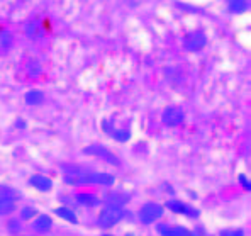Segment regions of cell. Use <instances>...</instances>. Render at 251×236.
<instances>
[{
    "mask_svg": "<svg viewBox=\"0 0 251 236\" xmlns=\"http://www.w3.org/2000/svg\"><path fill=\"white\" fill-rule=\"evenodd\" d=\"M126 217V211L123 208H112V206H105L100 211L97 219V224L102 230H110L112 226H116L117 223H121Z\"/></svg>",
    "mask_w": 251,
    "mask_h": 236,
    "instance_id": "obj_1",
    "label": "cell"
},
{
    "mask_svg": "<svg viewBox=\"0 0 251 236\" xmlns=\"http://www.w3.org/2000/svg\"><path fill=\"white\" fill-rule=\"evenodd\" d=\"M165 214V208L158 202H146L138 212V219L143 224H153L158 219H161Z\"/></svg>",
    "mask_w": 251,
    "mask_h": 236,
    "instance_id": "obj_2",
    "label": "cell"
},
{
    "mask_svg": "<svg viewBox=\"0 0 251 236\" xmlns=\"http://www.w3.org/2000/svg\"><path fill=\"white\" fill-rule=\"evenodd\" d=\"M22 29H24V34L27 36L29 39H32V41H39V39H43L44 36H46V26H44L41 17H38V16L29 17V19L24 22V27Z\"/></svg>",
    "mask_w": 251,
    "mask_h": 236,
    "instance_id": "obj_3",
    "label": "cell"
},
{
    "mask_svg": "<svg viewBox=\"0 0 251 236\" xmlns=\"http://www.w3.org/2000/svg\"><path fill=\"white\" fill-rule=\"evenodd\" d=\"M182 44H183V48H185L187 51L195 53V51L204 50V46L207 44V36H205L202 31H190V32H187V34L183 36Z\"/></svg>",
    "mask_w": 251,
    "mask_h": 236,
    "instance_id": "obj_4",
    "label": "cell"
},
{
    "mask_svg": "<svg viewBox=\"0 0 251 236\" xmlns=\"http://www.w3.org/2000/svg\"><path fill=\"white\" fill-rule=\"evenodd\" d=\"M83 151L87 155H92V157L100 158V160L107 161L109 165H114V167H119V165H121L119 158H117L112 151H109L105 146H102V145H92V146H88V148H85Z\"/></svg>",
    "mask_w": 251,
    "mask_h": 236,
    "instance_id": "obj_5",
    "label": "cell"
},
{
    "mask_svg": "<svg viewBox=\"0 0 251 236\" xmlns=\"http://www.w3.org/2000/svg\"><path fill=\"white\" fill-rule=\"evenodd\" d=\"M183 119H185V114H183V110L180 107H176V105H170V107L165 109L163 114H161L163 124H167L170 128L180 126V124L183 123Z\"/></svg>",
    "mask_w": 251,
    "mask_h": 236,
    "instance_id": "obj_6",
    "label": "cell"
},
{
    "mask_svg": "<svg viewBox=\"0 0 251 236\" xmlns=\"http://www.w3.org/2000/svg\"><path fill=\"white\" fill-rule=\"evenodd\" d=\"M165 208L170 209L172 212H175V214H183V216H188V217H197L199 216L197 209H194L192 206L185 204V202L178 201V199H172V201H167Z\"/></svg>",
    "mask_w": 251,
    "mask_h": 236,
    "instance_id": "obj_7",
    "label": "cell"
},
{
    "mask_svg": "<svg viewBox=\"0 0 251 236\" xmlns=\"http://www.w3.org/2000/svg\"><path fill=\"white\" fill-rule=\"evenodd\" d=\"M116 182V177L110 173H99V172H88L85 177V184H95V185H112Z\"/></svg>",
    "mask_w": 251,
    "mask_h": 236,
    "instance_id": "obj_8",
    "label": "cell"
},
{
    "mask_svg": "<svg viewBox=\"0 0 251 236\" xmlns=\"http://www.w3.org/2000/svg\"><path fill=\"white\" fill-rule=\"evenodd\" d=\"M17 209L16 195L14 194H0V216H9Z\"/></svg>",
    "mask_w": 251,
    "mask_h": 236,
    "instance_id": "obj_9",
    "label": "cell"
},
{
    "mask_svg": "<svg viewBox=\"0 0 251 236\" xmlns=\"http://www.w3.org/2000/svg\"><path fill=\"white\" fill-rule=\"evenodd\" d=\"M129 201H131V195L124 192H107L104 195V202L112 208H124Z\"/></svg>",
    "mask_w": 251,
    "mask_h": 236,
    "instance_id": "obj_10",
    "label": "cell"
},
{
    "mask_svg": "<svg viewBox=\"0 0 251 236\" xmlns=\"http://www.w3.org/2000/svg\"><path fill=\"white\" fill-rule=\"evenodd\" d=\"M29 184H31L34 189H38L39 192H50L51 189H53V180L50 179V177L46 175H32L31 179H29Z\"/></svg>",
    "mask_w": 251,
    "mask_h": 236,
    "instance_id": "obj_11",
    "label": "cell"
},
{
    "mask_svg": "<svg viewBox=\"0 0 251 236\" xmlns=\"http://www.w3.org/2000/svg\"><path fill=\"white\" fill-rule=\"evenodd\" d=\"M31 228L36 231V233H48V231L53 228V219L46 214L36 216L34 219L31 221Z\"/></svg>",
    "mask_w": 251,
    "mask_h": 236,
    "instance_id": "obj_12",
    "label": "cell"
},
{
    "mask_svg": "<svg viewBox=\"0 0 251 236\" xmlns=\"http://www.w3.org/2000/svg\"><path fill=\"white\" fill-rule=\"evenodd\" d=\"M76 197V202H78L80 206H85V208H99V206L102 204V201L97 197L95 194H90V192H80L75 195Z\"/></svg>",
    "mask_w": 251,
    "mask_h": 236,
    "instance_id": "obj_13",
    "label": "cell"
},
{
    "mask_svg": "<svg viewBox=\"0 0 251 236\" xmlns=\"http://www.w3.org/2000/svg\"><path fill=\"white\" fill-rule=\"evenodd\" d=\"M14 46V36L7 29H0V53H9Z\"/></svg>",
    "mask_w": 251,
    "mask_h": 236,
    "instance_id": "obj_14",
    "label": "cell"
},
{
    "mask_svg": "<svg viewBox=\"0 0 251 236\" xmlns=\"http://www.w3.org/2000/svg\"><path fill=\"white\" fill-rule=\"evenodd\" d=\"M54 214H56L58 217H61V219L68 221V223H72V224H78V216L75 214V211H73L72 208L61 206V208L54 209Z\"/></svg>",
    "mask_w": 251,
    "mask_h": 236,
    "instance_id": "obj_15",
    "label": "cell"
},
{
    "mask_svg": "<svg viewBox=\"0 0 251 236\" xmlns=\"http://www.w3.org/2000/svg\"><path fill=\"white\" fill-rule=\"evenodd\" d=\"M248 0H229L227 2V9H229L231 14H243L248 10Z\"/></svg>",
    "mask_w": 251,
    "mask_h": 236,
    "instance_id": "obj_16",
    "label": "cell"
},
{
    "mask_svg": "<svg viewBox=\"0 0 251 236\" xmlns=\"http://www.w3.org/2000/svg\"><path fill=\"white\" fill-rule=\"evenodd\" d=\"M24 99L27 105H39V104H43V101H44V94L41 90H29Z\"/></svg>",
    "mask_w": 251,
    "mask_h": 236,
    "instance_id": "obj_17",
    "label": "cell"
},
{
    "mask_svg": "<svg viewBox=\"0 0 251 236\" xmlns=\"http://www.w3.org/2000/svg\"><path fill=\"white\" fill-rule=\"evenodd\" d=\"M25 72H27L29 77H32V79H34V77L41 75L43 68H41V65H39L36 60H29L27 63H25Z\"/></svg>",
    "mask_w": 251,
    "mask_h": 236,
    "instance_id": "obj_18",
    "label": "cell"
},
{
    "mask_svg": "<svg viewBox=\"0 0 251 236\" xmlns=\"http://www.w3.org/2000/svg\"><path fill=\"white\" fill-rule=\"evenodd\" d=\"M163 236H192V231H188L183 226H173V228L168 226V230L165 231Z\"/></svg>",
    "mask_w": 251,
    "mask_h": 236,
    "instance_id": "obj_19",
    "label": "cell"
},
{
    "mask_svg": "<svg viewBox=\"0 0 251 236\" xmlns=\"http://www.w3.org/2000/svg\"><path fill=\"white\" fill-rule=\"evenodd\" d=\"M110 136H112L116 141H119V143H124V141H127L129 138H131V131L129 129H114L112 132H110Z\"/></svg>",
    "mask_w": 251,
    "mask_h": 236,
    "instance_id": "obj_20",
    "label": "cell"
},
{
    "mask_svg": "<svg viewBox=\"0 0 251 236\" xmlns=\"http://www.w3.org/2000/svg\"><path fill=\"white\" fill-rule=\"evenodd\" d=\"M38 216V209L31 208V206H25V208L21 209V219L22 221H32Z\"/></svg>",
    "mask_w": 251,
    "mask_h": 236,
    "instance_id": "obj_21",
    "label": "cell"
},
{
    "mask_svg": "<svg viewBox=\"0 0 251 236\" xmlns=\"http://www.w3.org/2000/svg\"><path fill=\"white\" fill-rule=\"evenodd\" d=\"M7 228H9L10 233L17 235V233H21L22 224H21V221H17V219H10V221H9V224H7Z\"/></svg>",
    "mask_w": 251,
    "mask_h": 236,
    "instance_id": "obj_22",
    "label": "cell"
},
{
    "mask_svg": "<svg viewBox=\"0 0 251 236\" xmlns=\"http://www.w3.org/2000/svg\"><path fill=\"white\" fill-rule=\"evenodd\" d=\"M219 236H245L243 230H223L219 233Z\"/></svg>",
    "mask_w": 251,
    "mask_h": 236,
    "instance_id": "obj_23",
    "label": "cell"
},
{
    "mask_svg": "<svg viewBox=\"0 0 251 236\" xmlns=\"http://www.w3.org/2000/svg\"><path fill=\"white\" fill-rule=\"evenodd\" d=\"M239 182H241V185L245 187L246 190H250L251 189V185H250V179L246 175H239Z\"/></svg>",
    "mask_w": 251,
    "mask_h": 236,
    "instance_id": "obj_24",
    "label": "cell"
},
{
    "mask_svg": "<svg viewBox=\"0 0 251 236\" xmlns=\"http://www.w3.org/2000/svg\"><path fill=\"white\" fill-rule=\"evenodd\" d=\"M16 126H19L21 129H24V128H25V123H24L22 119H17V121H16Z\"/></svg>",
    "mask_w": 251,
    "mask_h": 236,
    "instance_id": "obj_25",
    "label": "cell"
},
{
    "mask_svg": "<svg viewBox=\"0 0 251 236\" xmlns=\"http://www.w3.org/2000/svg\"><path fill=\"white\" fill-rule=\"evenodd\" d=\"M102 236H114V235H107V233H105V235H102Z\"/></svg>",
    "mask_w": 251,
    "mask_h": 236,
    "instance_id": "obj_26",
    "label": "cell"
},
{
    "mask_svg": "<svg viewBox=\"0 0 251 236\" xmlns=\"http://www.w3.org/2000/svg\"><path fill=\"white\" fill-rule=\"evenodd\" d=\"M126 236H132V235H126Z\"/></svg>",
    "mask_w": 251,
    "mask_h": 236,
    "instance_id": "obj_27",
    "label": "cell"
}]
</instances>
